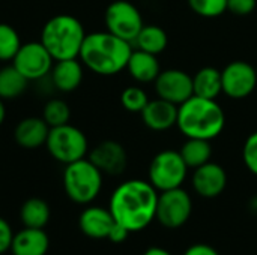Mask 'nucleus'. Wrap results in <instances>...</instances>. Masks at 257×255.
<instances>
[{"mask_svg": "<svg viewBox=\"0 0 257 255\" xmlns=\"http://www.w3.org/2000/svg\"><path fill=\"white\" fill-rule=\"evenodd\" d=\"M42 119L47 122L50 128L66 125L69 123V119H71V108L62 99H50L44 105Z\"/></svg>", "mask_w": 257, "mask_h": 255, "instance_id": "26", "label": "nucleus"}, {"mask_svg": "<svg viewBox=\"0 0 257 255\" xmlns=\"http://www.w3.org/2000/svg\"><path fill=\"white\" fill-rule=\"evenodd\" d=\"M63 188L74 203L89 204L101 192L102 173L89 161V158L66 164L63 171Z\"/></svg>", "mask_w": 257, "mask_h": 255, "instance_id": "5", "label": "nucleus"}, {"mask_svg": "<svg viewBox=\"0 0 257 255\" xmlns=\"http://www.w3.org/2000/svg\"><path fill=\"white\" fill-rule=\"evenodd\" d=\"M134 44L137 45L139 50H143L146 53L158 56L160 53H163L166 50V47L169 44V38H167V33L161 27H158L155 24H149V26L142 27Z\"/></svg>", "mask_w": 257, "mask_h": 255, "instance_id": "23", "label": "nucleus"}, {"mask_svg": "<svg viewBox=\"0 0 257 255\" xmlns=\"http://www.w3.org/2000/svg\"><path fill=\"white\" fill-rule=\"evenodd\" d=\"M45 146L50 155L65 165L83 159L89 149L84 132L69 123L50 128Z\"/></svg>", "mask_w": 257, "mask_h": 255, "instance_id": "6", "label": "nucleus"}, {"mask_svg": "<svg viewBox=\"0 0 257 255\" xmlns=\"http://www.w3.org/2000/svg\"><path fill=\"white\" fill-rule=\"evenodd\" d=\"M191 185L197 195L203 198H215L221 195L227 186L226 170L221 165L209 161L205 165L194 170Z\"/></svg>", "mask_w": 257, "mask_h": 255, "instance_id": "14", "label": "nucleus"}, {"mask_svg": "<svg viewBox=\"0 0 257 255\" xmlns=\"http://www.w3.org/2000/svg\"><path fill=\"white\" fill-rule=\"evenodd\" d=\"M143 123L152 131H167L176 125L178 120V105L166 99L149 101L148 105L140 113Z\"/></svg>", "mask_w": 257, "mask_h": 255, "instance_id": "15", "label": "nucleus"}, {"mask_svg": "<svg viewBox=\"0 0 257 255\" xmlns=\"http://www.w3.org/2000/svg\"><path fill=\"white\" fill-rule=\"evenodd\" d=\"M193 90H194V96L205 98V99H217L218 95L223 92L221 72L212 66L202 68L193 77Z\"/></svg>", "mask_w": 257, "mask_h": 255, "instance_id": "21", "label": "nucleus"}, {"mask_svg": "<svg viewBox=\"0 0 257 255\" xmlns=\"http://www.w3.org/2000/svg\"><path fill=\"white\" fill-rule=\"evenodd\" d=\"M89 161L108 176H120L128 165V155L123 146L113 140L101 141L89 153Z\"/></svg>", "mask_w": 257, "mask_h": 255, "instance_id": "13", "label": "nucleus"}, {"mask_svg": "<svg viewBox=\"0 0 257 255\" xmlns=\"http://www.w3.org/2000/svg\"><path fill=\"white\" fill-rule=\"evenodd\" d=\"M176 126L187 138L214 140L226 126V114L215 99L191 96L178 107Z\"/></svg>", "mask_w": 257, "mask_h": 255, "instance_id": "3", "label": "nucleus"}, {"mask_svg": "<svg viewBox=\"0 0 257 255\" xmlns=\"http://www.w3.org/2000/svg\"><path fill=\"white\" fill-rule=\"evenodd\" d=\"M131 53V42L110 32H95L86 35L78 57L95 74L108 77L126 69Z\"/></svg>", "mask_w": 257, "mask_h": 255, "instance_id": "2", "label": "nucleus"}, {"mask_svg": "<svg viewBox=\"0 0 257 255\" xmlns=\"http://www.w3.org/2000/svg\"><path fill=\"white\" fill-rule=\"evenodd\" d=\"M223 93L232 99L250 96L257 86V72L253 65L244 60H235L221 71Z\"/></svg>", "mask_w": 257, "mask_h": 255, "instance_id": "11", "label": "nucleus"}, {"mask_svg": "<svg viewBox=\"0 0 257 255\" xmlns=\"http://www.w3.org/2000/svg\"><path fill=\"white\" fill-rule=\"evenodd\" d=\"M184 255H220L218 251L215 248H212L211 245H206V243H196V245H191Z\"/></svg>", "mask_w": 257, "mask_h": 255, "instance_id": "33", "label": "nucleus"}, {"mask_svg": "<svg viewBox=\"0 0 257 255\" xmlns=\"http://www.w3.org/2000/svg\"><path fill=\"white\" fill-rule=\"evenodd\" d=\"M242 159L251 174L257 176V131L248 135L242 149Z\"/></svg>", "mask_w": 257, "mask_h": 255, "instance_id": "30", "label": "nucleus"}, {"mask_svg": "<svg viewBox=\"0 0 257 255\" xmlns=\"http://www.w3.org/2000/svg\"><path fill=\"white\" fill-rule=\"evenodd\" d=\"M130 75L139 83L155 81L160 75V62L155 54L146 53L143 50L133 51L126 65Z\"/></svg>", "mask_w": 257, "mask_h": 255, "instance_id": "20", "label": "nucleus"}, {"mask_svg": "<svg viewBox=\"0 0 257 255\" xmlns=\"http://www.w3.org/2000/svg\"><path fill=\"white\" fill-rule=\"evenodd\" d=\"M29 80L20 74V71L11 65L0 69V98L15 99L27 89Z\"/></svg>", "mask_w": 257, "mask_h": 255, "instance_id": "25", "label": "nucleus"}, {"mask_svg": "<svg viewBox=\"0 0 257 255\" xmlns=\"http://www.w3.org/2000/svg\"><path fill=\"white\" fill-rule=\"evenodd\" d=\"M257 0H227V11L238 17L250 15L256 9Z\"/></svg>", "mask_w": 257, "mask_h": 255, "instance_id": "31", "label": "nucleus"}, {"mask_svg": "<svg viewBox=\"0 0 257 255\" xmlns=\"http://www.w3.org/2000/svg\"><path fill=\"white\" fill-rule=\"evenodd\" d=\"M120 102L123 105V108L130 113H142L143 108L148 105L149 98L146 95V92L137 86L128 87L122 92L120 95Z\"/></svg>", "mask_w": 257, "mask_h": 255, "instance_id": "28", "label": "nucleus"}, {"mask_svg": "<svg viewBox=\"0 0 257 255\" xmlns=\"http://www.w3.org/2000/svg\"><path fill=\"white\" fill-rule=\"evenodd\" d=\"M188 167L176 150H163L149 164V183L158 191L181 188L187 179Z\"/></svg>", "mask_w": 257, "mask_h": 255, "instance_id": "7", "label": "nucleus"}, {"mask_svg": "<svg viewBox=\"0 0 257 255\" xmlns=\"http://www.w3.org/2000/svg\"><path fill=\"white\" fill-rule=\"evenodd\" d=\"M158 194L149 182L139 179L126 180L111 194L108 210L114 221L130 233L142 231L157 216Z\"/></svg>", "mask_w": 257, "mask_h": 255, "instance_id": "1", "label": "nucleus"}, {"mask_svg": "<svg viewBox=\"0 0 257 255\" xmlns=\"http://www.w3.org/2000/svg\"><path fill=\"white\" fill-rule=\"evenodd\" d=\"M51 83L53 86L63 92H72L75 90L81 81H83V66L77 59H66V60H57L51 68Z\"/></svg>", "mask_w": 257, "mask_h": 255, "instance_id": "18", "label": "nucleus"}, {"mask_svg": "<svg viewBox=\"0 0 257 255\" xmlns=\"http://www.w3.org/2000/svg\"><path fill=\"white\" fill-rule=\"evenodd\" d=\"M143 255H172L167 249H164V248H161V246H151V248H148Z\"/></svg>", "mask_w": 257, "mask_h": 255, "instance_id": "35", "label": "nucleus"}, {"mask_svg": "<svg viewBox=\"0 0 257 255\" xmlns=\"http://www.w3.org/2000/svg\"><path fill=\"white\" fill-rule=\"evenodd\" d=\"M194 14L205 18H217L227 11V0H188Z\"/></svg>", "mask_w": 257, "mask_h": 255, "instance_id": "29", "label": "nucleus"}, {"mask_svg": "<svg viewBox=\"0 0 257 255\" xmlns=\"http://www.w3.org/2000/svg\"><path fill=\"white\" fill-rule=\"evenodd\" d=\"M128 234H130V231L116 222V224H114V227L111 228L110 234H108V240H111L113 243H122V242H125V240H126Z\"/></svg>", "mask_w": 257, "mask_h": 255, "instance_id": "34", "label": "nucleus"}, {"mask_svg": "<svg viewBox=\"0 0 257 255\" xmlns=\"http://www.w3.org/2000/svg\"><path fill=\"white\" fill-rule=\"evenodd\" d=\"M5 117H6V110H5V104H3V99L0 98V125L5 122Z\"/></svg>", "mask_w": 257, "mask_h": 255, "instance_id": "36", "label": "nucleus"}, {"mask_svg": "<svg viewBox=\"0 0 257 255\" xmlns=\"http://www.w3.org/2000/svg\"><path fill=\"white\" fill-rule=\"evenodd\" d=\"M193 213V200L182 188L163 191L158 194L155 219L169 230L184 227Z\"/></svg>", "mask_w": 257, "mask_h": 255, "instance_id": "8", "label": "nucleus"}, {"mask_svg": "<svg viewBox=\"0 0 257 255\" xmlns=\"http://www.w3.org/2000/svg\"><path fill=\"white\" fill-rule=\"evenodd\" d=\"M21 221L30 228H44L50 221V206L42 198H29L20 210Z\"/></svg>", "mask_w": 257, "mask_h": 255, "instance_id": "24", "label": "nucleus"}, {"mask_svg": "<svg viewBox=\"0 0 257 255\" xmlns=\"http://www.w3.org/2000/svg\"><path fill=\"white\" fill-rule=\"evenodd\" d=\"M50 246V240L44 228L26 227L20 233L14 234L11 251L14 255H45Z\"/></svg>", "mask_w": 257, "mask_h": 255, "instance_id": "19", "label": "nucleus"}, {"mask_svg": "<svg viewBox=\"0 0 257 255\" xmlns=\"http://www.w3.org/2000/svg\"><path fill=\"white\" fill-rule=\"evenodd\" d=\"M104 20L107 32L131 44L145 26L140 11L128 0H116L110 3L105 9Z\"/></svg>", "mask_w": 257, "mask_h": 255, "instance_id": "9", "label": "nucleus"}, {"mask_svg": "<svg viewBox=\"0 0 257 255\" xmlns=\"http://www.w3.org/2000/svg\"><path fill=\"white\" fill-rule=\"evenodd\" d=\"M12 240H14V233L11 225L3 218H0V254L11 249Z\"/></svg>", "mask_w": 257, "mask_h": 255, "instance_id": "32", "label": "nucleus"}, {"mask_svg": "<svg viewBox=\"0 0 257 255\" xmlns=\"http://www.w3.org/2000/svg\"><path fill=\"white\" fill-rule=\"evenodd\" d=\"M86 32L80 20L72 15L60 14L50 18L41 32V42L57 60L77 59L80 56Z\"/></svg>", "mask_w": 257, "mask_h": 255, "instance_id": "4", "label": "nucleus"}, {"mask_svg": "<svg viewBox=\"0 0 257 255\" xmlns=\"http://www.w3.org/2000/svg\"><path fill=\"white\" fill-rule=\"evenodd\" d=\"M179 153L184 162L187 164V167L196 170L211 161V156H212L211 141L202 140V138H187Z\"/></svg>", "mask_w": 257, "mask_h": 255, "instance_id": "22", "label": "nucleus"}, {"mask_svg": "<svg viewBox=\"0 0 257 255\" xmlns=\"http://www.w3.org/2000/svg\"><path fill=\"white\" fill-rule=\"evenodd\" d=\"M12 65L20 71L23 77L29 81L45 78L54 65L53 56L42 45V42H27L21 44L18 53L12 59Z\"/></svg>", "mask_w": 257, "mask_h": 255, "instance_id": "10", "label": "nucleus"}, {"mask_svg": "<svg viewBox=\"0 0 257 255\" xmlns=\"http://www.w3.org/2000/svg\"><path fill=\"white\" fill-rule=\"evenodd\" d=\"M80 228L90 239H108L111 228L116 221L108 209L104 207H87L80 215Z\"/></svg>", "mask_w": 257, "mask_h": 255, "instance_id": "16", "label": "nucleus"}, {"mask_svg": "<svg viewBox=\"0 0 257 255\" xmlns=\"http://www.w3.org/2000/svg\"><path fill=\"white\" fill-rule=\"evenodd\" d=\"M155 92L158 98L179 107L194 95L193 77L181 69L161 71L155 80Z\"/></svg>", "mask_w": 257, "mask_h": 255, "instance_id": "12", "label": "nucleus"}, {"mask_svg": "<svg viewBox=\"0 0 257 255\" xmlns=\"http://www.w3.org/2000/svg\"><path fill=\"white\" fill-rule=\"evenodd\" d=\"M50 126L42 117H26L14 131L15 141L23 149H38L47 143Z\"/></svg>", "mask_w": 257, "mask_h": 255, "instance_id": "17", "label": "nucleus"}, {"mask_svg": "<svg viewBox=\"0 0 257 255\" xmlns=\"http://www.w3.org/2000/svg\"><path fill=\"white\" fill-rule=\"evenodd\" d=\"M20 47L21 41L17 30L6 23H0V60H12Z\"/></svg>", "mask_w": 257, "mask_h": 255, "instance_id": "27", "label": "nucleus"}]
</instances>
